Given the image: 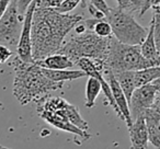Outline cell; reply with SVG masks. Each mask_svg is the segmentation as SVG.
<instances>
[{"label":"cell","instance_id":"1","mask_svg":"<svg viewBox=\"0 0 160 149\" xmlns=\"http://www.w3.org/2000/svg\"><path fill=\"white\" fill-rule=\"evenodd\" d=\"M82 20L79 13H62L53 8L36 7L31 30L34 62L58 53L66 36Z\"/></svg>","mask_w":160,"mask_h":149},{"label":"cell","instance_id":"2","mask_svg":"<svg viewBox=\"0 0 160 149\" xmlns=\"http://www.w3.org/2000/svg\"><path fill=\"white\" fill-rule=\"evenodd\" d=\"M10 66L14 70L13 96L21 105L47 97L49 92L60 90L62 82L52 81L43 73L42 67L34 62H24L17 56Z\"/></svg>","mask_w":160,"mask_h":149},{"label":"cell","instance_id":"3","mask_svg":"<svg viewBox=\"0 0 160 149\" xmlns=\"http://www.w3.org/2000/svg\"><path fill=\"white\" fill-rule=\"evenodd\" d=\"M36 112L38 116L53 127L73 134L82 142L91 138L89 124L80 114L77 107L62 98L44 97L36 101Z\"/></svg>","mask_w":160,"mask_h":149},{"label":"cell","instance_id":"4","mask_svg":"<svg viewBox=\"0 0 160 149\" xmlns=\"http://www.w3.org/2000/svg\"><path fill=\"white\" fill-rule=\"evenodd\" d=\"M110 37H101L93 31L87 30L83 33H77V35L71 36L62 45L58 53L68 56L75 65L80 58L92 59L104 72Z\"/></svg>","mask_w":160,"mask_h":149},{"label":"cell","instance_id":"5","mask_svg":"<svg viewBox=\"0 0 160 149\" xmlns=\"http://www.w3.org/2000/svg\"><path fill=\"white\" fill-rule=\"evenodd\" d=\"M152 66L156 65L142 55L139 45L121 43L113 35L110 37L105 70H111L115 75L123 71H139Z\"/></svg>","mask_w":160,"mask_h":149},{"label":"cell","instance_id":"6","mask_svg":"<svg viewBox=\"0 0 160 149\" xmlns=\"http://www.w3.org/2000/svg\"><path fill=\"white\" fill-rule=\"evenodd\" d=\"M105 19L111 25L113 36L124 44L140 45L148 34V29L142 27L133 14L118 7L110 8Z\"/></svg>","mask_w":160,"mask_h":149},{"label":"cell","instance_id":"7","mask_svg":"<svg viewBox=\"0 0 160 149\" xmlns=\"http://www.w3.org/2000/svg\"><path fill=\"white\" fill-rule=\"evenodd\" d=\"M22 24L23 18H21L16 3L11 0L7 11L0 19V44L5 46H18Z\"/></svg>","mask_w":160,"mask_h":149},{"label":"cell","instance_id":"8","mask_svg":"<svg viewBox=\"0 0 160 149\" xmlns=\"http://www.w3.org/2000/svg\"><path fill=\"white\" fill-rule=\"evenodd\" d=\"M156 98L157 91L152 83H147L136 88L128 103L132 120L134 121L144 115L145 112L152 107Z\"/></svg>","mask_w":160,"mask_h":149},{"label":"cell","instance_id":"9","mask_svg":"<svg viewBox=\"0 0 160 149\" xmlns=\"http://www.w3.org/2000/svg\"><path fill=\"white\" fill-rule=\"evenodd\" d=\"M36 8V0H34L27 10V13L23 19L22 30H21L20 38L17 46V55L24 62H34L32 55V41H31V30H32V19H33L34 10Z\"/></svg>","mask_w":160,"mask_h":149},{"label":"cell","instance_id":"10","mask_svg":"<svg viewBox=\"0 0 160 149\" xmlns=\"http://www.w3.org/2000/svg\"><path fill=\"white\" fill-rule=\"evenodd\" d=\"M103 75H104L105 79L110 83L114 101H115V104L118 109V112H120V118L127 125V127H131L132 124H133V120H132L131 112H129L128 101H127L124 92L121 89L120 85H118V80H116L115 75L111 70H108V69L104 70Z\"/></svg>","mask_w":160,"mask_h":149},{"label":"cell","instance_id":"11","mask_svg":"<svg viewBox=\"0 0 160 149\" xmlns=\"http://www.w3.org/2000/svg\"><path fill=\"white\" fill-rule=\"evenodd\" d=\"M128 132L131 138L129 149H147L149 144V132L144 115L133 121L132 126L128 127Z\"/></svg>","mask_w":160,"mask_h":149},{"label":"cell","instance_id":"12","mask_svg":"<svg viewBox=\"0 0 160 149\" xmlns=\"http://www.w3.org/2000/svg\"><path fill=\"white\" fill-rule=\"evenodd\" d=\"M35 64L45 69H53V70H64L70 69L75 66V62L66 55L56 53L54 55L47 56L41 60H36Z\"/></svg>","mask_w":160,"mask_h":149},{"label":"cell","instance_id":"13","mask_svg":"<svg viewBox=\"0 0 160 149\" xmlns=\"http://www.w3.org/2000/svg\"><path fill=\"white\" fill-rule=\"evenodd\" d=\"M142 55L146 58L147 60L153 62L156 66L160 65V58L158 56L157 51V43L155 40V34H153V25L152 22H150V25L148 27V34L144 42L139 45Z\"/></svg>","mask_w":160,"mask_h":149},{"label":"cell","instance_id":"14","mask_svg":"<svg viewBox=\"0 0 160 149\" xmlns=\"http://www.w3.org/2000/svg\"><path fill=\"white\" fill-rule=\"evenodd\" d=\"M43 73L52 81L55 82H62L65 81H72L76 79L86 77V72L82 70H69V69H64V70H53V69H45L42 68Z\"/></svg>","mask_w":160,"mask_h":149},{"label":"cell","instance_id":"15","mask_svg":"<svg viewBox=\"0 0 160 149\" xmlns=\"http://www.w3.org/2000/svg\"><path fill=\"white\" fill-rule=\"evenodd\" d=\"M135 73L136 71H123V72L115 73L116 80H118L121 89L124 92L128 103L132 98V94H133V92L137 88V86H136Z\"/></svg>","mask_w":160,"mask_h":149},{"label":"cell","instance_id":"16","mask_svg":"<svg viewBox=\"0 0 160 149\" xmlns=\"http://www.w3.org/2000/svg\"><path fill=\"white\" fill-rule=\"evenodd\" d=\"M101 91H102V88H101L100 81L93 77H89V80L86 85V107L91 109L94 107L96 100Z\"/></svg>","mask_w":160,"mask_h":149},{"label":"cell","instance_id":"17","mask_svg":"<svg viewBox=\"0 0 160 149\" xmlns=\"http://www.w3.org/2000/svg\"><path fill=\"white\" fill-rule=\"evenodd\" d=\"M158 78H160V65L136 71L135 73L136 86L137 87L147 85V83H151Z\"/></svg>","mask_w":160,"mask_h":149},{"label":"cell","instance_id":"18","mask_svg":"<svg viewBox=\"0 0 160 149\" xmlns=\"http://www.w3.org/2000/svg\"><path fill=\"white\" fill-rule=\"evenodd\" d=\"M118 2V8L131 14H137L142 17V12L145 6V0H115Z\"/></svg>","mask_w":160,"mask_h":149},{"label":"cell","instance_id":"19","mask_svg":"<svg viewBox=\"0 0 160 149\" xmlns=\"http://www.w3.org/2000/svg\"><path fill=\"white\" fill-rule=\"evenodd\" d=\"M97 35L101 36V37H110L112 36V29L110 23L107 21V19H96L94 24L92 27V30Z\"/></svg>","mask_w":160,"mask_h":149},{"label":"cell","instance_id":"20","mask_svg":"<svg viewBox=\"0 0 160 149\" xmlns=\"http://www.w3.org/2000/svg\"><path fill=\"white\" fill-rule=\"evenodd\" d=\"M82 0H64L62 3L57 8V11L62 12V13H69L70 11H72L75 8H77V6L81 2Z\"/></svg>","mask_w":160,"mask_h":149},{"label":"cell","instance_id":"21","mask_svg":"<svg viewBox=\"0 0 160 149\" xmlns=\"http://www.w3.org/2000/svg\"><path fill=\"white\" fill-rule=\"evenodd\" d=\"M151 22L153 25V34H155L156 42H160V9L153 10V17Z\"/></svg>","mask_w":160,"mask_h":149},{"label":"cell","instance_id":"22","mask_svg":"<svg viewBox=\"0 0 160 149\" xmlns=\"http://www.w3.org/2000/svg\"><path fill=\"white\" fill-rule=\"evenodd\" d=\"M17 6V9H18L19 14L21 16V18L24 19V16L27 13L28 8L31 6V3L33 2L34 0H12Z\"/></svg>","mask_w":160,"mask_h":149},{"label":"cell","instance_id":"23","mask_svg":"<svg viewBox=\"0 0 160 149\" xmlns=\"http://www.w3.org/2000/svg\"><path fill=\"white\" fill-rule=\"evenodd\" d=\"M148 132H149V142H151V145L155 146L156 149H160V132L156 131V129L151 128V127H148Z\"/></svg>","mask_w":160,"mask_h":149},{"label":"cell","instance_id":"24","mask_svg":"<svg viewBox=\"0 0 160 149\" xmlns=\"http://www.w3.org/2000/svg\"><path fill=\"white\" fill-rule=\"evenodd\" d=\"M12 55H13V52L9 47L0 44V64H5Z\"/></svg>","mask_w":160,"mask_h":149},{"label":"cell","instance_id":"25","mask_svg":"<svg viewBox=\"0 0 160 149\" xmlns=\"http://www.w3.org/2000/svg\"><path fill=\"white\" fill-rule=\"evenodd\" d=\"M90 3H91L92 6H94L97 9H99L100 11H102L103 13L105 14V16L109 13L110 7L107 5L105 0H90Z\"/></svg>","mask_w":160,"mask_h":149},{"label":"cell","instance_id":"26","mask_svg":"<svg viewBox=\"0 0 160 149\" xmlns=\"http://www.w3.org/2000/svg\"><path fill=\"white\" fill-rule=\"evenodd\" d=\"M149 9H160V0H145V6L142 9V16H144Z\"/></svg>","mask_w":160,"mask_h":149},{"label":"cell","instance_id":"27","mask_svg":"<svg viewBox=\"0 0 160 149\" xmlns=\"http://www.w3.org/2000/svg\"><path fill=\"white\" fill-rule=\"evenodd\" d=\"M88 9H89V13L92 16V18H94V19H104L105 18V14L103 13L102 11H100L99 9H97V8L94 7V6H92L91 3H89Z\"/></svg>","mask_w":160,"mask_h":149},{"label":"cell","instance_id":"28","mask_svg":"<svg viewBox=\"0 0 160 149\" xmlns=\"http://www.w3.org/2000/svg\"><path fill=\"white\" fill-rule=\"evenodd\" d=\"M10 2H11V0H0V19L2 18L5 12L7 11Z\"/></svg>","mask_w":160,"mask_h":149},{"label":"cell","instance_id":"29","mask_svg":"<svg viewBox=\"0 0 160 149\" xmlns=\"http://www.w3.org/2000/svg\"><path fill=\"white\" fill-rule=\"evenodd\" d=\"M151 83H152L153 87L156 88V91H157V96H159V97H160V78L156 79V80H155V81H152Z\"/></svg>","mask_w":160,"mask_h":149},{"label":"cell","instance_id":"30","mask_svg":"<svg viewBox=\"0 0 160 149\" xmlns=\"http://www.w3.org/2000/svg\"><path fill=\"white\" fill-rule=\"evenodd\" d=\"M157 43V51H158V56L160 58V42H156Z\"/></svg>","mask_w":160,"mask_h":149},{"label":"cell","instance_id":"31","mask_svg":"<svg viewBox=\"0 0 160 149\" xmlns=\"http://www.w3.org/2000/svg\"><path fill=\"white\" fill-rule=\"evenodd\" d=\"M0 149H9V148H6V147H3V146H0Z\"/></svg>","mask_w":160,"mask_h":149},{"label":"cell","instance_id":"32","mask_svg":"<svg viewBox=\"0 0 160 149\" xmlns=\"http://www.w3.org/2000/svg\"><path fill=\"white\" fill-rule=\"evenodd\" d=\"M0 107H2V102H0Z\"/></svg>","mask_w":160,"mask_h":149}]
</instances>
